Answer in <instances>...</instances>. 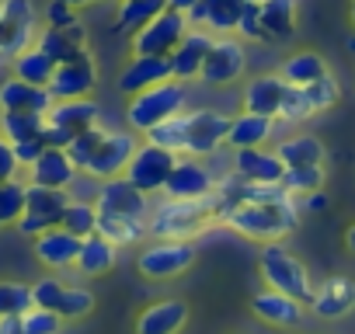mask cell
<instances>
[{
    "instance_id": "obj_1",
    "label": "cell",
    "mask_w": 355,
    "mask_h": 334,
    "mask_svg": "<svg viewBox=\"0 0 355 334\" xmlns=\"http://www.w3.org/2000/svg\"><path fill=\"white\" fill-rule=\"evenodd\" d=\"M213 195L206 199H164L150 213V237L153 240H192L216 223Z\"/></svg>"
},
{
    "instance_id": "obj_2",
    "label": "cell",
    "mask_w": 355,
    "mask_h": 334,
    "mask_svg": "<svg viewBox=\"0 0 355 334\" xmlns=\"http://www.w3.org/2000/svg\"><path fill=\"white\" fill-rule=\"evenodd\" d=\"M223 223L251 240H282L296 230L300 223V213H296V199H282V202H241L234 206Z\"/></svg>"
},
{
    "instance_id": "obj_3",
    "label": "cell",
    "mask_w": 355,
    "mask_h": 334,
    "mask_svg": "<svg viewBox=\"0 0 355 334\" xmlns=\"http://www.w3.org/2000/svg\"><path fill=\"white\" fill-rule=\"evenodd\" d=\"M185 108H189V84L167 77V80H160V84H153V87H146V91L129 98L125 122H129L132 132H146L157 122H164V118H171L178 112H185Z\"/></svg>"
},
{
    "instance_id": "obj_4",
    "label": "cell",
    "mask_w": 355,
    "mask_h": 334,
    "mask_svg": "<svg viewBox=\"0 0 355 334\" xmlns=\"http://www.w3.org/2000/svg\"><path fill=\"white\" fill-rule=\"evenodd\" d=\"M258 268H261V279L268 282V289H279L300 303H310L313 299V282H310V272L306 265L289 254L282 247V240H268L261 244V254H258Z\"/></svg>"
},
{
    "instance_id": "obj_5",
    "label": "cell",
    "mask_w": 355,
    "mask_h": 334,
    "mask_svg": "<svg viewBox=\"0 0 355 334\" xmlns=\"http://www.w3.org/2000/svg\"><path fill=\"white\" fill-rule=\"evenodd\" d=\"M101 125V108L91 101V98H70V101H56L49 112H46V143L49 146H70L73 136L87 132Z\"/></svg>"
},
{
    "instance_id": "obj_6",
    "label": "cell",
    "mask_w": 355,
    "mask_h": 334,
    "mask_svg": "<svg viewBox=\"0 0 355 334\" xmlns=\"http://www.w3.org/2000/svg\"><path fill=\"white\" fill-rule=\"evenodd\" d=\"M67 206H70V192H67V188L28 185V192H25V213H21V220H18V230H21L25 237H39V234L60 227Z\"/></svg>"
},
{
    "instance_id": "obj_7",
    "label": "cell",
    "mask_w": 355,
    "mask_h": 334,
    "mask_svg": "<svg viewBox=\"0 0 355 334\" xmlns=\"http://www.w3.org/2000/svg\"><path fill=\"white\" fill-rule=\"evenodd\" d=\"M178 157H182V153L164 150V146H157V143H146V139H143V143L136 146V153H132L129 167H125V178H129L139 192H146V195L164 192V185H167L171 171H174Z\"/></svg>"
},
{
    "instance_id": "obj_8",
    "label": "cell",
    "mask_w": 355,
    "mask_h": 334,
    "mask_svg": "<svg viewBox=\"0 0 355 334\" xmlns=\"http://www.w3.org/2000/svg\"><path fill=\"white\" fill-rule=\"evenodd\" d=\"M136 146H139V136L132 129H105V139L98 143L91 164L84 167V175L94 178V182H108V178L125 175Z\"/></svg>"
},
{
    "instance_id": "obj_9",
    "label": "cell",
    "mask_w": 355,
    "mask_h": 334,
    "mask_svg": "<svg viewBox=\"0 0 355 334\" xmlns=\"http://www.w3.org/2000/svg\"><path fill=\"white\" fill-rule=\"evenodd\" d=\"M196 265V247L192 240H153L139 251L136 268L143 279H171V275H182Z\"/></svg>"
},
{
    "instance_id": "obj_10",
    "label": "cell",
    "mask_w": 355,
    "mask_h": 334,
    "mask_svg": "<svg viewBox=\"0 0 355 334\" xmlns=\"http://www.w3.org/2000/svg\"><path fill=\"white\" fill-rule=\"evenodd\" d=\"M248 70V49H244V39L237 35H216L206 63H202V73L199 80L206 87H227V84H237Z\"/></svg>"
},
{
    "instance_id": "obj_11",
    "label": "cell",
    "mask_w": 355,
    "mask_h": 334,
    "mask_svg": "<svg viewBox=\"0 0 355 334\" xmlns=\"http://www.w3.org/2000/svg\"><path fill=\"white\" fill-rule=\"evenodd\" d=\"M28 46H35L32 0H0V60H15Z\"/></svg>"
},
{
    "instance_id": "obj_12",
    "label": "cell",
    "mask_w": 355,
    "mask_h": 334,
    "mask_svg": "<svg viewBox=\"0 0 355 334\" xmlns=\"http://www.w3.org/2000/svg\"><path fill=\"white\" fill-rule=\"evenodd\" d=\"M189 28H192V25H189V18H185L182 11L164 8L146 28H139V32L132 35V53H136V56H171L174 46L185 39Z\"/></svg>"
},
{
    "instance_id": "obj_13",
    "label": "cell",
    "mask_w": 355,
    "mask_h": 334,
    "mask_svg": "<svg viewBox=\"0 0 355 334\" xmlns=\"http://www.w3.org/2000/svg\"><path fill=\"white\" fill-rule=\"evenodd\" d=\"M185 118H189V146H185V153L189 157H213L227 143L234 115L223 112V108H192V112H185Z\"/></svg>"
},
{
    "instance_id": "obj_14",
    "label": "cell",
    "mask_w": 355,
    "mask_h": 334,
    "mask_svg": "<svg viewBox=\"0 0 355 334\" xmlns=\"http://www.w3.org/2000/svg\"><path fill=\"white\" fill-rule=\"evenodd\" d=\"M98 84V67H94V56L84 49L80 56L67 60V63H56V73L49 80V94L56 101H70V98H91Z\"/></svg>"
},
{
    "instance_id": "obj_15",
    "label": "cell",
    "mask_w": 355,
    "mask_h": 334,
    "mask_svg": "<svg viewBox=\"0 0 355 334\" xmlns=\"http://www.w3.org/2000/svg\"><path fill=\"white\" fill-rule=\"evenodd\" d=\"M213 188H216V178L202 164V157L182 153L171 178H167V185H164V195L167 199H206V195H213Z\"/></svg>"
},
{
    "instance_id": "obj_16",
    "label": "cell",
    "mask_w": 355,
    "mask_h": 334,
    "mask_svg": "<svg viewBox=\"0 0 355 334\" xmlns=\"http://www.w3.org/2000/svg\"><path fill=\"white\" fill-rule=\"evenodd\" d=\"M213 42H216V35H213L209 28H196V25H192V28L185 32V39L178 42L174 53L167 56V60H171V77H174V80H182V84L199 80L202 63H206Z\"/></svg>"
},
{
    "instance_id": "obj_17",
    "label": "cell",
    "mask_w": 355,
    "mask_h": 334,
    "mask_svg": "<svg viewBox=\"0 0 355 334\" xmlns=\"http://www.w3.org/2000/svg\"><path fill=\"white\" fill-rule=\"evenodd\" d=\"M94 206H98V213H115V216H139V220H146V216H150L146 192H139L125 175L101 182Z\"/></svg>"
},
{
    "instance_id": "obj_18",
    "label": "cell",
    "mask_w": 355,
    "mask_h": 334,
    "mask_svg": "<svg viewBox=\"0 0 355 334\" xmlns=\"http://www.w3.org/2000/svg\"><path fill=\"white\" fill-rule=\"evenodd\" d=\"M234 171L244 182H258V185H282L286 178V164L275 150L265 146H248V150H234Z\"/></svg>"
},
{
    "instance_id": "obj_19",
    "label": "cell",
    "mask_w": 355,
    "mask_h": 334,
    "mask_svg": "<svg viewBox=\"0 0 355 334\" xmlns=\"http://www.w3.org/2000/svg\"><path fill=\"white\" fill-rule=\"evenodd\" d=\"M25 171H28V185H46V188H70L73 178L80 175L63 146H46L39 153V160L32 167H25Z\"/></svg>"
},
{
    "instance_id": "obj_20",
    "label": "cell",
    "mask_w": 355,
    "mask_h": 334,
    "mask_svg": "<svg viewBox=\"0 0 355 334\" xmlns=\"http://www.w3.org/2000/svg\"><path fill=\"white\" fill-rule=\"evenodd\" d=\"M244 4L248 0H199L185 18L196 28H209L213 35H234L244 15Z\"/></svg>"
},
{
    "instance_id": "obj_21",
    "label": "cell",
    "mask_w": 355,
    "mask_h": 334,
    "mask_svg": "<svg viewBox=\"0 0 355 334\" xmlns=\"http://www.w3.org/2000/svg\"><path fill=\"white\" fill-rule=\"evenodd\" d=\"M56 105V98L49 94V87H39V84H28L21 77H8L0 80V112H49Z\"/></svg>"
},
{
    "instance_id": "obj_22",
    "label": "cell",
    "mask_w": 355,
    "mask_h": 334,
    "mask_svg": "<svg viewBox=\"0 0 355 334\" xmlns=\"http://www.w3.org/2000/svg\"><path fill=\"white\" fill-rule=\"evenodd\" d=\"M167 77H171V60L167 56H136L132 53V60L119 73V91L125 98H132V94H139V91H146V87L167 80Z\"/></svg>"
},
{
    "instance_id": "obj_23",
    "label": "cell",
    "mask_w": 355,
    "mask_h": 334,
    "mask_svg": "<svg viewBox=\"0 0 355 334\" xmlns=\"http://www.w3.org/2000/svg\"><path fill=\"white\" fill-rule=\"evenodd\" d=\"M35 46H39L42 53H49L56 63H67V60H73V56H80V53L87 49V28H84L80 18L70 21V25H63V28L46 25V28L35 35Z\"/></svg>"
},
{
    "instance_id": "obj_24",
    "label": "cell",
    "mask_w": 355,
    "mask_h": 334,
    "mask_svg": "<svg viewBox=\"0 0 355 334\" xmlns=\"http://www.w3.org/2000/svg\"><path fill=\"white\" fill-rule=\"evenodd\" d=\"M310 306L324 320H341L345 313L355 310V282L348 275H331L320 289H313Z\"/></svg>"
},
{
    "instance_id": "obj_25",
    "label": "cell",
    "mask_w": 355,
    "mask_h": 334,
    "mask_svg": "<svg viewBox=\"0 0 355 334\" xmlns=\"http://www.w3.org/2000/svg\"><path fill=\"white\" fill-rule=\"evenodd\" d=\"M80 237H73L70 230L63 227H53L46 234L35 237V258L46 265V268H73L77 265V254H80Z\"/></svg>"
},
{
    "instance_id": "obj_26",
    "label": "cell",
    "mask_w": 355,
    "mask_h": 334,
    "mask_svg": "<svg viewBox=\"0 0 355 334\" xmlns=\"http://www.w3.org/2000/svg\"><path fill=\"white\" fill-rule=\"evenodd\" d=\"M251 310L258 320L272 324V327H296L303 320V303L279 292V289H261L254 299H251Z\"/></svg>"
},
{
    "instance_id": "obj_27",
    "label": "cell",
    "mask_w": 355,
    "mask_h": 334,
    "mask_svg": "<svg viewBox=\"0 0 355 334\" xmlns=\"http://www.w3.org/2000/svg\"><path fill=\"white\" fill-rule=\"evenodd\" d=\"M282 94H286L282 73H258V77H251L244 84V112L275 118L279 115V105H282Z\"/></svg>"
},
{
    "instance_id": "obj_28",
    "label": "cell",
    "mask_w": 355,
    "mask_h": 334,
    "mask_svg": "<svg viewBox=\"0 0 355 334\" xmlns=\"http://www.w3.org/2000/svg\"><path fill=\"white\" fill-rule=\"evenodd\" d=\"M296 35V0H261V42L286 46Z\"/></svg>"
},
{
    "instance_id": "obj_29",
    "label": "cell",
    "mask_w": 355,
    "mask_h": 334,
    "mask_svg": "<svg viewBox=\"0 0 355 334\" xmlns=\"http://www.w3.org/2000/svg\"><path fill=\"white\" fill-rule=\"evenodd\" d=\"M189 320V306L182 299H160L150 303L139 320H136V334H178Z\"/></svg>"
},
{
    "instance_id": "obj_30",
    "label": "cell",
    "mask_w": 355,
    "mask_h": 334,
    "mask_svg": "<svg viewBox=\"0 0 355 334\" xmlns=\"http://www.w3.org/2000/svg\"><path fill=\"white\" fill-rule=\"evenodd\" d=\"M279 118L268 115H254V112H237L230 118V132H227V146L230 150H248V146H265L275 132Z\"/></svg>"
},
{
    "instance_id": "obj_31",
    "label": "cell",
    "mask_w": 355,
    "mask_h": 334,
    "mask_svg": "<svg viewBox=\"0 0 355 334\" xmlns=\"http://www.w3.org/2000/svg\"><path fill=\"white\" fill-rule=\"evenodd\" d=\"M275 153L282 157L286 167H324V160H327V150L313 132H293V136L279 139Z\"/></svg>"
},
{
    "instance_id": "obj_32",
    "label": "cell",
    "mask_w": 355,
    "mask_h": 334,
    "mask_svg": "<svg viewBox=\"0 0 355 334\" xmlns=\"http://www.w3.org/2000/svg\"><path fill=\"white\" fill-rule=\"evenodd\" d=\"M167 8V0H119L115 11V32L119 35H136L139 28H146L160 11Z\"/></svg>"
},
{
    "instance_id": "obj_33",
    "label": "cell",
    "mask_w": 355,
    "mask_h": 334,
    "mask_svg": "<svg viewBox=\"0 0 355 334\" xmlns=\"http://www.w3.org/2000/svg\"><path fill=\"white\" fill-rule=\"evenodd\" d=\"M11 73L28 80V84H39V87H49L53 73H56V60L49 53H42L39 46H28L21 49L15 60H11Z\"/></svg>"
},
{
    "instance_id": "obj_34",
    "label": "cell",
    "mask_w": 355,
    "mask_h": 334,
    "mask_svg": "<svg viewBox=\"0 0 355 334\" xmlns=\"http://www.w3.org/2000/svg\"><path fill=\"white\" fill-rule=\"evenodd\" d=\"M279 73H282L286 84H300V87H306V84H313L317 77L327 73V63H324V56L313 53V49H296V53H289V56L282 60Z\"/></svg>"
},
{
    "instance_id": "obj_35",
    "label": "cell",
    "mask_w": 355,
    "mask_h": 334,
    "mask_svg": "<svg viewBox=\"0 0 355 334\" xmlns=\"http://www.w3.org/2000/svg\"><path fill=\"white\" fill-rule=\"evenodd\" d=\"M115 261H119V247H115L108 237L91 234V237L80 244L77 268H80L84 275H105V272H112V268H115Z\"/></svg>"
},
{
    "instance_id": "obj_36",
    "label": "cell",
    "mask_w": 355,
    "mask_h": 334,
    "mask_svg": "<svg viewBox=\"0 0 355 334\" xmlns=\"http://www.w3.org/2000/svg\"><path fill=\"white\" fill-rule=\"evenodd\" d=\"M98 234L108 237L115 247H125V244H136L150 234L146 220L139 216H115V213H98Z\"/></svg>"
},
{
    "instance_id": "obj_37",
    "label": "cell",
    "mask_w": 355,
    "mask_h": 334,
    "mask_svg": "<svg viewBox=\"0 0 355 334\" xmlns=\"http://www.w3.org/2000/svg\"><path fill=\"white\" fill-rule=\"evenodd\" d=\"M46 132V115L42 112H0V136L8 143L35 139Z\"/></svg>"
},
{
    "instance_id": "obj_38",
    "label": "cell",
    "mask_w": 355,
    "mask_h": 334,
    "mask_svg": "<svg viewBox=\"0 0 355 334\" xmlns=\"http://www.w3.org/2000/svg\"><path fill=\"white\" fill-rule=\"evenodd\" d=\"M143 136H146V143H157V146L174 150V153H185V146H189V118H185V112H178V115L157 122L153 129H146Z\"/></svg>"
},
{
    "instance_id": "obj_39",
    "label": "cell",
    "mask_w": 355,
    "mask_h": 334,
    "mask_svg": "<svg viewBox=\"0 0 355 334\" xmlns=\"http://www.w3.org/2000/svg\"><path fill=\"white\" fill-rule=\"evenodd\" d=\"M317 112H313V105H310V94H306V87H300V84H286V94H282V105H279V122H286V125H303V122H310Z\"/></svg>"
},
{
    "instance_id": "obj_40",
    "label": "cell",
    "mask_w": 355,
    "mask_h": 334,
    "mask_svg": "<svg viewBox=\"0 0 355 334\" xmlns=\"http://www.w3.org/2000/svg\"><path fill=\"white\" fill-rule=\"evenodd\" d=\"M60 227L70 230L73 237L87 240L91 234H98V206H94V202H73V199H70V206H67Z\"/></svg>"
},
{
    "instance_id": "obj_41",
    "label": "cell",
    "mask_w": 355,
    "mask_h": 334,
    "mask_svg": "<svg viewBox=\"0 0 355 334\" xmlns=\"http://www.w3.org/2000/svg\"><path fill=\"white\" fill-rule=\"evenodd\" d=\"M282 188L296 199V195H310L324 188V167H286Z\"/></svg>"
},
{
    "instance_id": "obj_42",
    "label": "cell",
    "mask_w": 355,
    "mask_h": 334,
    "mask_svg": "<svg viewBox=\"0 0 355 334\" xmlns=\"http://www.w3.org/2000/svg\"><path fill=\"white\" fill-rule=\"evenodd\" d=\"M32 306H35L32 285H25V282H0V317H21Z\"/></svg>"
},
{
    "instance_id": "obj_43",
    "label": "cell",
    "mask_w": 355,
    "mask_h": 334,
    "mask_svg": "<svg viewBox=\"0 0 355 334\" xmlns=\"http://www.w3.org/2000/svg\"><path fill=\"white\" fill-rule=\"evenodd\" d=\"M25 192H28V185H21L18 178L0 182V227L21 220V213H25Z\"/></svg>"
},
{
    "instance_id": "obj_44",
    "label": "cell",
    "mask_w": 355,
    "mask_h": 334,
    "mask_svg": "<svg viewBox=\"0 0 355 334\" xmlns=\"http://www.w3.org/2000/svg\"><path fill=\"white\" fill-rule=\"evenodd\" d=\"M306 94H310L313 112H331V108L341 101V84H338V80H334V73L327 70L324 77H317L313 84H306Z\"/></svg>"
},
{
    "instance_id": "obj_45",
    "label": "cell",
    "mask_w": 355,
    "mask_h": 334,
    "mask_svg": "<svg viewBox=\"0 0 355 334\" xmlns=\"http://www.w3.org/2000/svg\"><path fill=\"white\" fill-rule=\"evenodd\" d=\"M94 310V292L91 289H77V285H67L63 289V299L56 306V313L63 320H77V317H87Z\"/></svg>"
},
{
    "instance_id": "obj_46",
    "label": "cell",
    "mask_w": 355,
    "mask_h": 334,
    "mask_svg": "<svg viewBox=\"0 0 355 334\" xmlns=\"http://www.w3.org/2000/svg\"><path fill=\"white\" fill-rule=\"evenodd\" d=\"M60 327H63V317L53 310L32 306L21 313V334H60Z\"/></svg>"
},
{
    "instance_id": "obj_47",
    "label": "cell",
    "mask_w": 355,
    "mask_h": 334,
    "mask_svg": "<svg viewBox=\"0 0 355 334\" xmlns=\"http://www.w3.org/2000/svg\"><path fill=\"white\" fill-rule=\"evenodd\" d=\"M101 139H105V129H101V125H94V129L73 136V143L67 146V153H70V160L77 164V171H84V167L91 164V157H94V150H98Z\"/></svg>"
},
{
    "instance_id": "obj_48",
    "label": "cell",
    "mask_w": 355,
    "mask_h": 334,
    "mask_svg": "<svg viewBox=\"0 0 355 334\" xmlns=\"http://www.w3.org/2000/svg\"><path fill=\"white\" fill-rule=\"evenodd\" d=\"M234 35L244 42H261V0H248L244 4V15H241Z\"/></svg>"
},
{
    "instance_id": "obj_49",
    "label": "cell",
    "mask_w": 355,
    "mask_h": 334,
    "mask_svg": "<svg viewBox=\"0 0 355 334\" xmlns=\"http://www.w3.org/2000/svg\"><path fill=\"white\" fill-rule=\"evenodd\" d=\"M63 289H67V285H63L60 279H39V282L32 285V299H35V306L56 313V306H60V299H63Z\"/></svg>"
},
{
    "instance_id": "obj_50",
    "label": "cell",
    "mask_w": 355,
    "mask_h": 334,
    "mask_svg": "<svg viewBox=\"0 0 355 334\" xmlns=\"http://www.w3.org/2000/svg\"><path fill=\"white\" fill-rule=\"evenodd\" d=\"M11 146H15V153H18V164H21V167H32L49 143H46V136H35V139H21V143H11Z\"/></svg>"
},
{
    "instance_id": "obj_51",
    "label": "cell",
    "mask_w": 355,
    "mask_h": 334,
    "mask_svg": "<svg viewBox=\"0 0 355 334\" xmlns=\"http://www.w3.org/2000/svg\"><path fill=\"white\" fill-rule=\"evenodd\" d=\"M70 21H77V8H70L67 0H53V4L46 8V25L63 28V25H70Z\"/></svg>"
},
{
    "instance_id": "obj_52",
    "label": "cell",
    "mask_w": 355,
    "mask_h": 334,
    "mask_svg": "<svg viewBox=\"0 0 355 334\" xmlns=\"http://www.w3.org/2000/svg\"><path fill=\"white\" fill-rule=\"evenodd\" d=\"M18 171H21V164H18L15 146H11L8 139H0V182H11V178H18Z\"/></svg>"
},
{
    "instance_id": "obj_53",
    "label": "cell",
    "mask_w": 355,
    "mask_h": 334,
    "mask_svg": "<svg viewBox=\"0 0 355 334\" xmlns=\"http://www.w3.org/2000/svg\"><path fill=\"white\" fill-rule=\"evenodd\" d=\"M0 334H21V317H0Z\"/></svg>"
},
{
    "instance_id": "obj_54",
    "label": "cell",
    "mask_w": 355,
    "mask_h": 334,
    "mask_svg": "<svg viewBox=\"0 0 355 334\" xmlns=\"http://www.w3.org/2000/svg\"><path fill=\"white\" fill-rule=\"evenodd\" d=\"M324 206H327V195H320V192H310V195H306V209H310V213H320Z\"/></svg>"
},
{
    "instance_id": "obj_55",
    "label": "cell",
    "mask_w": 355,
    "mask_h": 334,
    "mask_svg": "<svg viewBox=\"0 0 355 334\" xmlns=\"http://www.w3.org/2000/svg\"><path fill=\"white\" fill-rule=\"evenodd\" d=\"M196 4H199V0H167V8L171 11H182V15H189Z\"/></svg>"
},
{
    "instance_id": "obj_56",
    "label": "cell",
    "mask_w": 355,
    "mask_h": 334,
    "mask_svg": "<svg viewBox=\"0 0 355 334\" xmlns=\"http://www.w3.org/2000/svg\"><path fill=\"white\" fill-rule=\"evenodd\" d=\"M345 244H348V251H355V223L345 230Z\"/></svg>"
},
{
    "instance_id": "obj_57",
    "label": "cell",
    "mask_w": 355,
    "mask_h": 334,
    "mask_svg": "<svg viewBox=\"0 0 355 334\" xmlns=\"http://www.w3.org/2000/svg\"><path fill=\"white\" fill-rule=\"evenodd\" d=\"M70 8H87V4H98V0H67Z\"/></svg>"
},
{
    "instance_id": "obj_58",
    "label": "cell",
    "mask_w": 355,
    "mask_h": 334,
    "mask_svg": "<svg viewBox=\"0 0 355 334\" xmlns=\"http://www.w3.org/2000/svg\"><path fill=\"white\" fill-rule=\"evenodd\" d=\"M345 49H348V53H355V35H348V39H345Z\"/></svg>"
},
{
    "instance_id": "obj_59",
    "label": "cell",
    "mask_w": 355,
    "mask_h": 334,
    "mask_svg": "<svg viewBox=\"0 0 355 334\" xmlns=\"http://www.w3.org/2000/svg\"><path fill=\"white\" fill-rule=\"evenodd\" d=\"M352 25H355V0H352Z\"/></svg>"
},
{
    "instance_id": "obj_60",
    "label": "cell",
    "mask_w": 355,
    "mask_h": 334,
    "mask_svg": "<svg viewBox=\"0 0 355 334\" xmlns=\"http://www.w3.org/2000/svg\"><path fill=\"white\" fill-rule=\"evenodd\" d=\"M0 139H4V136H0Z\"/></svg>"
}]
</instances>
